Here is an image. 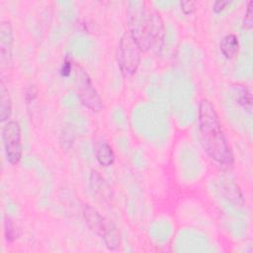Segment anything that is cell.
<instances>
[{"mask_svg": "<svg viewBox=\"0 0 253 253\" xmlns=\"http://www.w3.org/2000/svg\"><path fill=\"white\" fill-rule=\"evenodd\" d=\"M219 49L227 59L235 57L239 51L238 38L234 34L225 35L219 42Z\"/></svg>", "mask_w": 253, "mask_h": 253, "instance_id": "cell-8", "label": "cell"}, {"mask_svg": "<svg viewBox=\"0 0 253 253\" xmlns=\"http://www.w3.org/2000/svg\"><path fill=\"white\" fill-rule=\"evenodd\" d=\"M231 2L230 1H224V0H218V1H215L212 5V10L213 12L215 13H219L221 12L222 10H224L226 8V6H228Z\"/></svg>", "mask_w": 253, "mask_h": 253, "instance_id": "cell-15", "label": "cell"}, {"mask_svg": "<svg viewBox=\"0 0 253 253\" xmlns=\"http://www.w3.org/2000/svg\"><path fill=\"white\" fill-rule=\"evenodd\" d=\"M253 26V2L249 1L247 5V9L243 19V27L247 30L251 29Z\"/></svg>", "mask_w": 253, "mask_h": 253, "instance_id": "cell-13", "label": "cell"}, {"mask_svg": "<svg viewBox=\"0 0 253 253\" xmlns=\"http://www.w3.org/2000/svg\"><path fill=\"white\" fill-rule=\"evenodd\" d=\"M237 101L245 111L251 113L252 111V95L248 86H240L237 91Z\"/></svg>", "mask_w": 253, "mask_h": 253, "instance_id": "cell-11", "label": "cell"}, {"mask_svg": "<svg viewBox=\"0 0 253 253\" xmlns=\"http://www.w3.org/2000/svg\"><path fill=\"white\" fill-rule=\"evenodd\" d=\"M71 63H72L71 59H69L68 57H66L65 60H64V62H63L62 68H61V74H62L63 76H68V75L70 74V71H71V69L73 68V66H72Z\"/></svg>", "mask_w": 253, "mask_h": 253, "instance_id": "cell-16", "label": "cell"}, {"mask_svg": "<svg viewBox=\"0 0 253 253\" xmlns=\"http://www.w3.org/2000/svg\"><path fill=\"white\" fill-rule=\"evenodd\" d=\"M180 6H181V10L186 15L192 14L196 10V2L195 1H191V0L181 1L180 2Z\"/></svg>", "mask_w": 253, "mask_h": 253, "instance_id": "cell-14", "label": "cell"}, {"mask_svg": "<svg viewBox=\"0 0 253 253\" xmlns=\"http://www.w3.org/2000/svg\"><path fill=\"white\" fill-rule=\"evenodd\" d=\"M2 139L7 160L15 165L22 157L21 127L18 122L8 121L2 129Z\"/></svg>", "mask_w": 253, "mask_h": 253, "instance_id": "cell-6", "label": "cell"}, {"mask_svg": "<svg viewBox=\"0 0 253 253\" xmlns=\"http://www.w3.org/2000/svg\"><path fill=\"white\" fill-rule=\"evenodd\" d=\"M4 228H5V236L8 241H13L16 239L19 235V230L17 226L14 224V222L10 218H6L5 223H4Z\"/></svg>", "mask_w": 253, "mask_h": 253, "instance_id": "cell-12", "label": "cell"}, {"mask_svg": "<svg viewBox=\"0 0 253 253\" xmlns=\"http://www.w3.org/2000/svg\"><path fill=\"white\" fill-rule=\"evenodd\" d=\"M13 30L9 21L0 23V60L2 65L10 63L13 50Z\"/></svg>", "mask_w": 253, "mask_h": 253, "instance_id": "cell-7", "label": "cell"}, {"mask_svg": "<svg viewBox=\"0 0 253 253\" xmlns=\"http://www.w3.org/2000/svg\"><path fill=\"white\" fill-rule=\"evenodd\" d=\"M83 216L88 227L104 240L110 250H116L120 246V233L112 220L103 216L90 205L83 207Z\"/></svg>", "mask_w": 253, "mask_h": 253, "instance_id": "cell-3", "label": "cell"}, {"mask_svg": "<svg viewBox=\"0 0 253 253\" xmlns=\"http://www.w3.org/2000/svg\"><path fill=\"white\" fill-rule=\"evenodd\" d=\"M95 155L98 163L103 167H109L115 161L114 150L112 146L106 141H101L97 144Z\"/></svg>", "mask_w": 253, "mask_h": 253, "instance_id": "cell-9", "label": "cell"}, {"mask_svg": "<svg viewBox=\"0 0 253 253\" xmlns=\"http://www.w3.org/2000/svg\"><path fill=\"white\" fill-rule=\"evenodd\" d=\"M128 33L142 51L157 46L164 37V25L160 13L145 1H128L126 10Z\"/></svg>", "mask_w": 253, "mask_h": 253, "instance_id": "cell-2", "label": "cell"}, {"mask_svg": "<svg viewBox=\"0 0 253 253\" xmlns=\"http://www.w3.org/2000/svg\"><path fill=\"white\" fill-rule=\"evenodd\" d=\"M199 136L201 144L213 161L222 170H230L234 164V156L223 133L218 115L208 99H202L198 111Z\"/></svg>", "mask_w": 253, "mask_h": 253, "instance_id": "cell-1", "label": "cell"}, {"mask_svg": "<svg viewBox=\"0 0 253 253\" xmlns=\"http://www.w3.org/2000/svg\"><path fill=\"white\" fill-rule=\"evenodd\" d=\"M73 69L75 73L77 95L80 102L91 111L100 112L103 108V102L89 74L78 63L74 64Z\"/></svg>", "mask_w": 253, "mask_h": 253, "instance_id": "cell-5", "label": "cell"}, {"mask_svg": "<svg viewBox=\"0 0 253 253\" xmlns=\"http://www.w3.org/2000/svg\"><path fill=\"white\" fill-rule=\"evenodd\" d=\"M141 48L128 32H125L118 46V64L125 76L133 75L140 63Z\"/></svg>", "mask_w": 253, "mask_h": 253, "instance_id": "cell-4", "label": "cell"}, {"mask_svg": "<svg viewBox=\"0 0 253 253\" xmlns=\"http://www.w3.org/2000/svg\"><path fill=\"white\" fill-rule=\"evenodd\" d=\"M12 112V101L10 98L9 91L4 84L3 80L0 82V120L1 122L7 121Z\"/></svg>", "mask_w": 253, "mask_h": 253, "instance_id": "cell-10", "label": "cell"}]
</instances>
